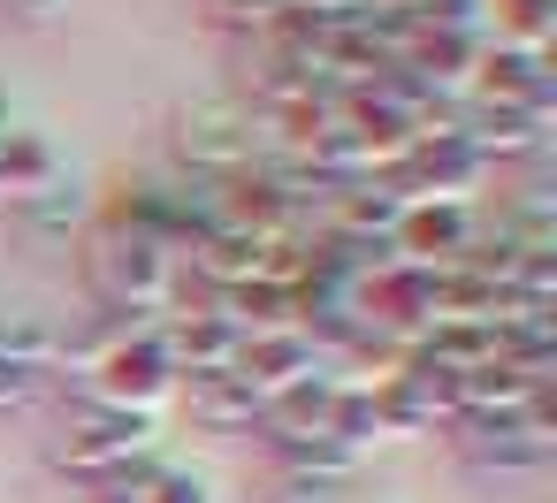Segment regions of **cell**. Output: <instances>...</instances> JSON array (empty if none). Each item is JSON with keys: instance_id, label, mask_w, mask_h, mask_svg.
<instances>
[{"instance_id": "cell-1", "label": "cell", "mask_w": 557, "mask_h": 503, "mask_svg": "<svg viewBox=\"0 0 557 503\" xmlns=\"http://www.w3.org/2000/svg\"><path fill=\"white\" fill-rule=\"evenodd\" d=\"M85 290H92V313H108L123 328H146V320H169L184 305V260L161 237H138V229L92 214V229H85Z\"/></svg>"}, {"instance_id": "cell-2", "label": "cell", "mask_w": 557, "mask_h": 503, "mask_svg": "<svg viewBox=\"0 0 557 503\" xmlns=\"http://www.w3.org/2000/svg\"><path fill=\"white\" fill-rule=\"evenodd\" d=\"M161 450V419H146V412H123V404H100V397H85L77 381H70V397H62V419H54V442H47V457L77 480V488H92L100 473H115V465H138V457H153Z\"/></svg>"}, {"instance_id": "cell-3", "label": "cell", "mask_w": 557, "mask_h": 503, "mask_svg": "<svg viewBox=\"0 0 557 503\" xmlns=\"http://www.w3.org/2000/svg\"><path fill=\"white\" fill-rule=\"evenodd\" d=\"M252 161H268V123L237 92H207V100H184L176 108V123H169V168L230 184Z\"/></svg>"}, {"instance_id": "cell-4", "label": "cell", "mask_w": 557, "mask_h": 503, "mask_svg": "<svg viewBox=\"0 0 557 503\" xmlns=\"http://www.w3.org/2000/svg\"><path fill=\"white\" fill-rule=\"evenodd\" d=\"M77 389L100 397V404H123V412L161 419V412L176 404V389H184V366H176V351H169V328H161V320H146V328H115L108 351L77 374Z\"/></svg>"}, {"instance_id": "cell-5", "label": "cell", "mask_w": 557, "mask_h": 503, "mask_svg": "<svg viewBox=\"0 0 557 503\" xmlns=\"http://www.w3.org/2000/svg\"><path fill=\"white\" fill-rule=\"evenodd\" d=\"M450 457L473 480H504V473H542L557 450V419H549V381L527 397V412H488V419H450L443 427Z\"/></svg>"}, {"instance_id": "cell-6", "label": "cell", "mask_w": 557, "mask_h": 503, "mask_svg": "<svg viewBox=\"0 0 557 503\" xmlns=\"http://www.w3.org/2000/svg\"><path fill=\"white\" fill-rule=\"evenodd\" d=\"M54 320H39V313H0V419H16V412H32V404H47V389H54Z\"/></svg>"}, {"instance_id": "cell-7", "label": "cell", "mask_w": 557, "mask_h": 503, "mask_svg": "<svg viewBox=\"0 0 557 503\" xmlns=\"http://www.w3.org/2000/svg\"><path fill=\"white\" fill-rule=\"evenodd\" d=\"M9 206V229H24L32 244H70L77 229H92V184H85V168L70 161L62 176H47L39 191H24V199H0Z\"/></svg>"}, {"instance_id": "cell-8", "label": "cell", "mask_w": 557, "mask_h": 503, "mask_svg": "<svg viewBox=\"0 0 557 503\" xmlns=\"http://www.w3.org/2000/svg\"><path fill=\"white\" fill-rule=\"evenodd\" d=\"M473 237H481V206H458V199H405L397 260H412V267H458Z\"/></svg>"}, {"instance_id": "cell-9", "label": "cell", "mask_w": 557, "mask_h": 503, "mask_svg": "<svg viewBox=\"0 0 557 503\" xmlns=\"http://www.w3.org/2000/svg\"><path fill=\"white\" fill-rule=\"evenodd\" d=\"M260 450H268V480H298V488H351L359 480V457L336 450L321 427L313 435H283V427H260Z\"/></svg>"}, {"instance_id": "cell-10", "label": "cell", "mask_w": 557, "mask_h": 503, "mask_svg": "<svg viewBox=\"0 0 557 503\" xmlns=\"http://www.w3.org/2000/svg\"><path fill=\"white\" fill-rule=\"evenodd\" d=\"M321 366H329V351H321L298 320H290V328H268V336H252V343H245V374H252V389H260L268 404H275L283 389L313 381Z\"/></svg>"}, {"instance_id": "cell-11", "label": "cell", "mask_w": 557, "mask_h": 503, "mask_svg": "<svg viewBox=\"0 0 557 503\" xmlns=\"http://www.w3.org/2000/svg\"><path fill=\"white\" fill-rule=\"evenodd\" d=\"M176 397L191 404V419H199V427H245V435H252V427L268 419V397L252 389V374H245V366H222V374H191V381H184Z\"/></svg>"}, {"instance_id": "cell-12", "label": "cell", "mask_w": 557, "mask_h": 503, "mask_svg": "<svg viewBox=\"0 0 557 503\" xmlns=\"http://www.w3.org/2000/svg\"><path fill=\"white\" fill-rule=\"evenodd\" d=\"M70 168V153L39 130V123H16L9 130V153H0V199H24V191H39L47 176H62Z\"/></svg>"}, {"instance_id": "cell-13", "label": "cell", "mask_w": 557, "mask_h": 503, "mask_svg": "<svg viewBox=\"0 0 557 503\" xmlns=\"http://www.w3.org/2000/svg\"><path fill=\"white\" fill-rule=\"evenodd\" d=\"M138 503H222V488H214V473H207V465H184V457H161Z\"/></svg>"}, {"instance_id": "cell-14", "label": "cell", "mask_w": 557, "mask_h": 503, "mask_svg": "<svg viewBox=\"0 0 557 503\" xmlns=\"http://www.w3.org/2000/svg\"><path fill=\"white\" fill-rule=\"evenodd\" d=\"M283 9H290V0H214L207 16H214V32L237 47V39H268V32L283 24Z\"/></svg>"}, {"instance_id": "cell-15", "label": "cell", "mask_w": 557, "mask_h": 503, "mask_svg": "<svg viewBox=\"0 0 557 503\" xmlns=\"http://www.w3.org/2000/svg\"><path fill=\"white\" fill-rule=\"evenodd\" d=\"M0 9H9L16 24H54V16L70 9V0H0Z\"/></svg>"}, {"instance_id": "cell-16", "label": "cell", "mask_w": 557, "mask_h": 503, "mask_svg": "<svg viewBox=\"0 0 557 503\" xmlns=\"http://www.w3.org/2000/svg\"><path fill=\"white\" fill-rule=\"evenodd\" d=\"M9 130H16V100H9V92H0V138H9Z\"/></svg>"}, {"instance_id": "cell-17", "label": "cell", "mask_w": 557, "mask_h": 503, "mask_svg": "<svg viewBox=\"0 0 557 503\" xmlns=\"http://www.w3.org/2000/svg\"><path fill=\"white\" fill-rule=\"evenodd\" d=\"M374 503H397V495H374Z\"/></svg>"}]
</instances>
